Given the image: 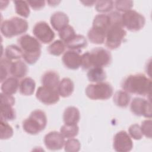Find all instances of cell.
Returning a JSON list of instances; mask_svg holds the SVG:
<instances>
[{"label":"cell","mask_w":152,"mask_h":152,"mask_svg":"<svg viewBox=\"0 0 152 152\" xmlns=\"http://www.w3.org/2000/svg\"><path fill=\"white\" fill-rule=\"evenodd\" d=\"M47 2L49 4V6H56L58 5L59 3H60V1H48Z\"/></svg>","instance_id":"b9f144b4"},{"label":"cell","mask_w":152,"mask_h":152,"mask_svg":"<svg viewBox=\"0 0 152 152\" xmlns=\"http://www.w3.org/2000/svg\"><path fill=\"white\" fill-rule=\"evenodd\" d=\"M29 6L34 10H39L43 8L45 5V1H27Z\"/></svg>","instance_id":"ab89813d"},{"label":"cell","mask_w":152,"mask_h":152,"mask_svg":"<svg viewBox=\"0 0 152 152\" xmlns=\"http://www.w3.org/2000/svg\"><path fill=\"white\" fill-rule=\"evenodd\" d=\"M96 1H81V3L84 4V5L88 6V7L92 6L93 4H96Z\"/></svg>","instance_id":"60d3db41"},{"label":"cell","mask_w":152,"mask_h":152,"mask_svg":"<svg viewBox=\"0 0 152 152\" xmlns=\"http://www.w3.org/2000/svg\"><path fill=\"white\" fill-rule=\"evenodd\" d=\"M134 5L132 1H116L114 2V5L116 10L119 12H127L131 10Z\"/></svg>","instance_id":"8d00e7d4"},{"label":"cell","mask_w":152,"mask_h":152,"mask_svg":"<svg viewBox=\"0 0 152 152\" xmlns=\"http://www.w3.org/2000/svg\"><path fill=\"white\" fill-rule=\"evenodd\" d=\"M130 110L137 116H144L150 119L152 116L150 101L141 97H135L132 99L130 104Z\"/></svg>","instance_id":"30bf717a"},{"label":"cell","mask_w":152,"mask_h":152,"mask_svg":"<svg viewBox=\"0 0 152 152\" xmlns=\"http://www.w3.org/2000/svg\"><path fill=\"white\" fill-rule=\"evenodd\" d=\"M74 90V84L72 80L69 78L65 77L62 78L57 87L58 92L62 97H68L70 96Z\"/></svg>","instance_id":"ac0fdd59"},{"label":"cell","mask_w":152,"mask_h":152,"mask_svg":"<svg viewBox=\"0 0 152 152\" xmlns=\"http://www.w3.org/2000/svg\"><path fill=\"white\" fill-rule=\"evenodd\" d=\"M60 82L59 75L55 71L45 72L41 78V83L43 86L57 89Z\"/></svg>","instance_id":"2e32d148"},{"label":"cell","mask_w":152,"mask_h":152,"mask_svg":"<svg viewBox=\"0 0 152 152\" xmlns=\"http://www.w3.org/2000/svg\"><path fill=\"white\" fill-rule=\"evenodd\" d=\"M50 22L53 28L59 31L68 25L69 18L65 13L57 11L51 15Z\"/></svg>","instance_id":"9a60e30c"},{"label":"cell","mask_w":152,"mask_h":152,"mask_svg":"<svg viewBox=\"0 0 152 152\" xmlns=\"http://www.w3.org/2000/svg\"><path fill=\"white\" fill-rule=\"evenodd\" d=\"M110 20L108 14H100L95 16L92 27L101 29L106 32L110 26Z\"/></svg>","instance_id":"d4e9b609"},{"label":"cell","mask_w":152,"mask_h":152,"mask_svg":"<svg viewBox=\"0 0 152 152\" xmlns=\"http://www.w3.org/2000/svg\"><path fill=\"white\" fill-rule=\"evenodd\" d=\"M113 100L116 106L125 108L128 106L131 101V96L124 90H118L114 94Z\"/></svg>","instance_id":"484cf974"},{"label":"cell","mask_w":152,"mask_h":152,"mask_svg":"<svg viewBox=\"0 0 152 152\" xmlns=\"http://www.w3.org/2000/svg\"><path fill=\"white\" fill-rule=\"evenodd\" d=\"M28 28V22L24 18L13 17L5 20L1 24V32L7 38L25 33Z\"/></svg>","instance_id":"5b68a950"},{"label":"cell","mask_w":152,"mask_h":152,"mask_svg":"<svg viewBox=\"0 0 152 152\" xmlns=\"http://www.w3.org/2000/svg\"><path fill=\"white\" fill-rule=\"evenodd\" d=\"M19 84L18 78L14 77H9L2 83L1 87L2 93L8 95H13L19 88Z\"/></svg>","instance_id":"ffe728a7"},{"label":"cell","mask_w":152,"mask_h":152,"mask_svg":"<svg viewBox=\"0 0 152 152\" xmlns=\"http://www.w3.org/2000/svg\"><path fill=\"white\" fill-rule=\"evenodd\" d=\"M44 144L50 150H59L63 148L65 144V138L61 132L51 131L46 134L44 137Z\"/></svg>","instance_id":"4fadbf2b"},{"label":"cell","mask_w":152,"mask_h":152,"mask_svg":"<svg viewBox=\"0 0 152 152\" xmlns=\"http://www.w3.org/2000/svg\"><path fill=\"white\" fill-rule=\"evenodd\" d=\"M62 61L67 68L73 70L77 69L81 66V55L79 51L69 50L64 53Z\"/></svg>","instance_id":"5bb4252c"},{"label":"cell","mask_w":152,"mask_h":152,"mask_svg":"<svg viewBox=\"0 0 152 152\" xmlns=\"http://www.w3.org/2000/svg\"><path fill=\"white\" fill-rule=\"evenodd\" d=\"M35 87L34 80L30 77H26L20 82L19 91L24 96H31L33 94Z\"/></svg>","instance_id":"cb8c5ba5"},{"label":"cell","mask_w":152,"mask_h":152,"mask_svg":"<svg viewBox=\"0 0 152 152\" xmlns=\"http://www.w3.org/2000/svg\"><path fill=\"white\" fill-rule=\"evenodd\" d=\"M89 81L93 83L103 82L106 79V74L103 68L93 67L88 69L87 74Z\"/></svg>","instance_id":"44dd1931"},{"label":"cell","mask_w":152,"mask_h":152,"mask_svg":"<svg viewBox=\"0 0 152 152\" xmlns=\"http://www.w3.org/2000/svg\"><path fill=\"white\" fill-rule=\"evenodd\" d=\"M80 119V112L78 109L75 106L67 107L63 113V121L64 124L74 125L77 124Z\"/></svg>","instance_id":"e0dca14e"},{"label":"cell","mask_w":152,"mask_h":152,"mask_svg":"<svg viewBox=\"0 0 152 152\" xmlns=\"http://www.w3.org/2000/svg\"><path fill=\"white\" fill-rule=\"evenodd\" d=\"M113 6V1H97L95 4V9L99 12L105 13L112 11Z\"/></svg>","instance_id":"836d02e7"},{"label":"cell","mask_w":152,"mask_h":152,"mask_svg":"<svg viewBox=\"0 0 152 152\" xmlns=\"http://www.w3.org/2000/svg\"><path fill=\"white\" fill-rule=\"evenodd\" d=\"M141 131L143 135L148 138H151L152 137V121L150 119H146L142 122L140 126Z\"/></svg>","instance_id":"74e56055"},{"label":"cell","mask_w":152,"mask_h":152,"mask_svg":"<svg viewBox=\"0 0 152 152\" xmlns=\"http://www.w3.org/2000/svg\"><path fill=\"white\" fill-rule=\"evenodd\" d=\"M126 31L122 24H112L107 30L106 34L105 45L110 49L118 48L124 41Z\"/></svg>","instance_id":"52a82bcc"},{"label":"cell","mask_w":152,"mask_h":152,"mask_svg":"<svg viewBox=\"0 0 152 152\" xmlns=\"http://www.w3.org/2000/svg\"><path fill=\"white\" fill-rule=\"evenodd\" d=\"M113 147L114 150L118 152L130 151L133 148L131 137L125 131L117 132L113 137Z\"/></svg>","instance_id":"7c38bea8"},{"label":"cell","mask_w":152,"mask_h":152,"mask_svg":"<svg viewBox=\"0 0 152 152\" xmlns=\"http://www.w3.org/2000/svg\"><path fill=\"white\" fill-rule=\"evenodd\" d=\"M12 61L7 58H1L0 61V81L2 83L5 81L8 74H10V66L11 65Z\"/></svg>","instance_id":"d6a6232c"},{"label":"cell","mask_w":152,"mask_h":152,"mask_svg":"<svg viewBox=\"0 0 152 152\" xmlns=\"http://www.w3.org/2000/svg\"><path fill=\"white\" fill-rule=\"evenodd\" d=\"M28 72V67L23 61H17L12 62L10 66V74L16 78H21L25 77Z\"/></svg>","instance_id":"d6986e66"},{"label":"cell","mask_w":152,"mask_h":152,"mask_svg":"<svg viewBox=\"0 0 152 152\" xmlns=\"http://www.w3.org/2000/svg\"><path fill=\"white\" fill-rule=\"evenodd\" d=\"M0 134L1 140H7L12 137L14 134V131L12 128L7 123V122L1 121Z\"/></svg>","instance_id":"e575fe53"},{"label":"cell","mask_w":152,"mask_h":152,"mask_svg":"<svg viewBox=\"0 0 152 152\" xmlns=\"http://www.w3.org/2000/svg\"><path fill=\"white\" fill-rule=\"evenodd\" d=\"M81 144L77 139L69 138L64 144V150L68 152H77L80 150Z\"/></svg>","instance_id":"d590c367"},{"label":"cell","mask_w":152,"mask_h":152,"mask_svg":"<svg viewBox=\"0 0 152 152\" xmlns=\"http://www.w3.org/2000/svg\"><path fill=\"white\" fill-rule=\"evenodd\" d=\"M110 52L103 48H96L90 52H86L81 55V67L84 70L93 67H106L112 62Z\"/></svg>","instance_id":"7a4b0ae2"},{"label":"cell","mask_w":152,"mask_h":152,"mask_svg":"<svg viewBox=\"0 0 152 152\" xmlns=\"http://www.w3.org/2000/svg\"><path fill=\"white\" fill-rule=\"evenodd\" d=\"M23 50L19 46L15 45H9L5 49V56L10 61L20 59L23 58Z\"/></svg>","instance_id":"83f0119b"},{"label":"cell","mask_w":152,"mask_h":152,"mask_svg":"<svg viewBox=\"0 0 152 152\" xmlns=\"http://www.w3.org/2000/svg\"><path fill=\"white\" fill-rule=\"evenodd\" d=\"M19 47L23 50V58L30 65L35 64L41 55L42 45L35 37L29 34H23L17 40Z\"/></svg>","instance_id":"3957f363"},{"label":"cell","mask_w":152,"mask_h":152,"mask_svg":"<svg viewBox=\"0 0 152 152\" xmlns=\"http://www.w3.org/2000/svg\"><path fill=\"white\" fill-rule=\"evenodd\" d=\"M128 133L129 136L135 140H141L143 136L141 131L140 126L137 124L130 125L128 128Z\"/></svg>","instance_id":"f35d334b"},{"label":"cell","mask_w":152,"mask_h":152,"mask_svg":"<svg viewBox=\"0 0 152 152\" xmlns=\"http://www.w3.org/2000/svg\"><path fill=\"white\" fill-rule=\"evenodd\" d=\"M65 43L61 40H56L52 42L48 47V52L53 56H60L65 49Z\"/></svg>","instance_id":"4dcf8cb0"},{"label":"cell","mask_w":152,"mask_h":152,"mask_svg":"<svg viewBox=\"0 0 152 152\" xmlns=\"http://www.w3.org/2000/svg\"><path fill=\"white\" fill-rule=\"evenodd\" d=\"M65 46L69 50L79 51L87 45L86 38L81 34H76L70 41L65 43Z\"/></svg>","instance_id":"603a6c76"},{"label":"cell","mask_w":152,"mask_h":152,"mask_svg":"<svg viewBox=\"0 0 152 152\" xmlns=\"http://www.w3.org/2000/svg\"><path fill=\"white\" fill-rule=\"evenodd\" d=\"M106 32L92 27L87 33V37L90 42L94 44L100 45L105 42Z\"/></svg>","instance_id":"7402d4cb"},{"label":"cell","mask_w":152,"mask_h":152,"mask_svg":"<svg viewBox=\"0 0 152 152\" xmlns=\"http://www.w3.org/2000/svg\"><path fill=\"white\" fill-rule=\"evenodd\" d=\"M13 106L9 103H1V121L8 122L15 119L16 114Z\"/></svg>","instance_id":"4316f807"},{"label":"cell","mask_w":152,"mask_h":152,"mask_svg":"<svg viewBox=\"0 0 152 152\" xmlns=\"http://www.w3.org/2000/svg\"><path fill=\"white\" fill-rule=\"evenodd\" d=\"M79 132V127L77 124H64L61 127L60 132L65 138H72L76 137Z\"/></svg>","instance_id":"f1b7e54d"},{"label":"cell","mask_w":152,"mask_h":152,"mask_svg":"<svg viewBox=\"0 0 152 152\" xmlns=\"http://www.w3.org/2000/svg\"><path fill=\"white\" fill-rule=\"evenodd\" d=\"M33 33L35 37L41 43L48 44L54 39L55 34L49 24L43 21L35 24L33 28Z\"/></svg>","instance_id":"9c48e42d"},{"label":"cell","mask_w":152,"mask_h":152,"mask_svg":"<svg viewBox=\"0 0 152 152\" xmlns=\"http://www.w3.org/2000/svg\"><path fill=\"white\" fill-rule=\"evenodd\" d=\"M76 35L75 31L73 27L68 25L62 30L59 31V36L65 44L70 41Z\"/></svg>","instance_id":"1f68e13d"},{"label":"cell","mask_w":152,"mask_h":152,"mask_svg":"<svg viewBox=\"0 0 152 152\" xmlns=\"http://www.w3.org/2000/svg\"><path fill=\"white\" fill-rule=\"evenodd\" d=\"M36 97L41 103L46 105H52L56 103L59 100L60 96L57 89L43 86L37 88Z\"/></svg>","instance_id":"8fae6325"},{"label":"cell","mask_w":152,"mask_h":152,"mask_svg":"<svg viewBox=\"0 0 152 152\" xmlns=\"http://www.w3.org/2000/svg\"><path fill=\"white\" fill-rule=\"evenodd\" d=\"M15 12L24 18H27L30 13V6L27 1H14Z\"/></svg>","instance_id":"f546056e"},{"label":"cell","mask_w":152,"mask_h":152,"mask_svg":"<svg viewBox=\"0 0 152 152\" xmlns=\"http://www.w3.org/2000/svg\"><path fill=\"white\" fill-rule=\"evenodd\" d=\"M122 24L130 31H138L144 27L145 18L141 14L131 10L122 14Z\"/></svg>","instance_id":"ba28073f"},{"label":"cell","mask_w":152,"mask_h":152,"mask_svg":"<svg viewBox=\"0 0 152 152\" xmlns=\"http://www.w3.org/2000/svg\"><path fill=\"white\" fill-rule=\"evenodd\" d=\"M47 125L46 113L42 110L36 109L31 112L28 118L23 122V128L28 134L36 135L44 130Z\"/></svg>","instance_id":"277c9868"},{"label":"cell","mask_w":152,"mask_h":152,"mask_svg":"<svg viewBox=\"0 0 152 152\" xmlns=\"http://www.w3.org/2000/svg\"><path fill=\"white\" fill-rule=\"evenodd\" d=\"M85 93L90 99L104 100L112 97L113 93V88L110 84L103 81L88 85Z\"/></svg>","instance_id":"8992f818"},{"label":"cell","mask_w":152,"mask_h":152,"mask_svg":"<svg viewBox=\"0 0 152 152\" xmlns=\"http://www.w3.org/2000/svg\"><path fill=\"white\" fill-rule=\"evenodd\" d=\"M121 87L129 94L142 96H150L151 80L142 74H131L124 79Z\"/></svg>","instance_id":"6da1fadb"}]
</instances>
